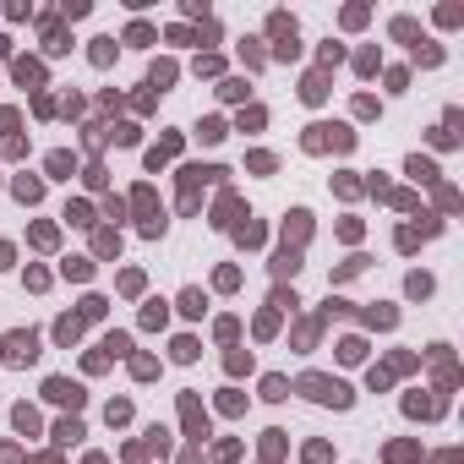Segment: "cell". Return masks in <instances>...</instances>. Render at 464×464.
Returning a JSON list of instances; mask_svg holds the SVG:
<instances>
[{"label":"cell","instance_id":"cell-46","mask_svg":"<svg viewBox=\"0 0 464 464\" xmlns=\"http://www.w3.org/2000/svg\"><path fill=\"white\" fill-rule=\"evenodd\" d=\"M66 273H72V279H87V273H93V262H87V257H72V262H66Z\"/></svg>","mask_w":464,"mask_h":464},{"label":"cell","instance_id":"cell-20","mask_svg":"<svg viewBox=\"0 0 464 464\" xmlns=\"http://www.w3.org/2000/svg\"><path fill=\"white\" fill-rule=\"evenodd\" d=\"M317 61H322L317 72H328V66H339V61H344V44H333V39H322V50H317Z\"/></svg>","mask_w":464,"mask_h":464},{"label":"cell","instance_id":"cell-52","mask_svg":"<svg viewBox=\"0 0 464 464\" xmlns=\"http://www.w3.org/2000/svg\"><path fill=\"white\" fill-rule=\"evenodd\" d=\"M432 464H459V448H448V454H437Z\"/></svg>","mask_w":464,"mask_h":464},{"label":"cell","instance_id":"cell-3","mask_svg":"<svg viewBox=\"0 0 464 464\" xmlns=\"http://www.w3.org/2000/svg\"><path fill=\"white\" fill-rule=\"evenodd\" d=\"M33 355H39V333H33V328H28V333H11V339H6V361L28 366Z\"/></svg>","mask_w":464,"mask_h":464},{"label":"cell","instance_id":"cell-32","mask_svg":"<svg viewBox=\"0 0 464 464\" xmlns=\"http://www.w3.org/2000/svg\"><path fill=\"white\" fill-rule=\"evenodd\" d=\"M197 137H202V143H219V137H224V120H213V115H208V120L197 126Z\"/></svg>","mask_w":464,"mask_h":464},{"label":"cell","instance_id":"cell-14","mask_svg":"<svg viewBox=\"0 0 464 464\" xmlns=\"http://www.w3.org/2000/svg\"><path fill=\"white\" fill-rule=\"evenodd\" d=\"M175 77H180V72H175V61H154V72H148V87H158V93H164Z\"/></svg>","mask_w":464,"mask_h":464},{"label":"cell","instance_id":"cell-31","mask_svg":"<svg viewBox=\"0 0 464 464\" xmlns=\"http://www.w3.org/2000/svg\"><path fill=\"white\" fill-rule=\"evenodd\" d=\"M268 115H262V104H251V109H240V131H257Z\"/></svg>","mask_w":464,"mask_h":464},{"label":"cell","instance_id":"cell-2","mask_svg":"<svg viewBox=\"0 0 464 464\" xmlns=\"http://www.w3.org/2000/svg\"><path fill=\"white\" fill-rule=\"evenodd\" d=\"M301 393L317 399V404H333V410H350L355 404V393L339 383V377H301Z\"/></svg>","mask_w":464,"mask_h":464},{"label":"cell","instance_id":"cell-4","mask_svg":"<svg viewBox=\"0 0 464 464\" xmlns=\"http://www.w3.org/2000/svg\"><path fill=\"white\" fill-rule=\"evenodd\" d=\"M11 77H17V87H44V61L22 55V61H11Z\"/></svg>","mask_w":464,"mask_h":464},{"label":"cell","instance_id":"cell-43","mask_svg":"<svg viewBox=\"0 0 464 464\" xmlns=\"http://www.w3.org/2000/svg\"><path fill=\"white\" fill-rule=\"evenodd\" d=\"M104 350H109V355H126V350H131V339H126V333H109V339H104Z\"/></svg>","mask_w":464,"mask_h":464},{"label":"cell","instance_id":"cell-27","mask_svg":"<svg viewBox=\"0 0 464 464\" xmlns=\"http://www.w3.org/2000/svg\"><path fill=\"white\" fill-rule=\"evenodd\" d=\"M87 17V0H61V22H82Z\"/></svg>","mask_w":464,"mask_h":464},{"label":"cell","instance_id":"cell-49","mask_svg":"<svg viewBox=\"0 0 464 464\" xmlns=\"http://www.w3.org/2000/svg\"><path fill=\"white\" fill-rule=\"evenodd\" d=\"M421 246V230H399V251H415Z\"/></svg>","mask_w":464,"mask_h":464},{"label":"cell","instance_id":"cell-38","mask_svg":"<svg viewBox=\"0 0 464 464\" xmlns=\"http://www.w3.org/2000/svg\"><path fill=\"white\" fill-rule=\"evenodd\" d=\"M361 355H366L361 339H344V344H339V361H361Z\"/></svg>","mask_w":464,"mask_h":464},{"label":"cell","instance_id":"cell-40","mask_svg":"<svg viewBox=\"0 0 464 464\" xmlns=\"http://www.w3.org/2000/svg\"><path fill=\"white\" fill-rule=\"evenodd\" d=\"M246 164H251L257 175H273V164H279V158H273V154H251V158H246Z\"/></svg>","mask_w":464,"mask_h":464},{"label":"cell","instance_id":"cell-26","mask_svg":"<svg viewBox=\"0 0 464 464\" xmlns=\"http://www.w3.org/2000/svg\"><path fill=\"white\" fill-rule=\"evenodd\" d=\"M93 246H98V257H115V251H120V235H115V230H98Z\"/></svg>","mask_w":464,"mask_h":464},{"label":"cell","instance_id":"cell-9","mask_svg":"<svg viewBox=\"0 0 464 464\" xmlns=\"http://www.w3.org/2000/svg\"><path fill=\"white\" fill-rule=\"evenodd\" d=\"M355 72H361V77H377V72H383V50H377V44L355 50Z\"/></svg>","mask_w":464,"mask_h":464},{"label":"cell","instance_id":"cell-11","mask_svg":"<svg viewBox=\"0 0 464 464\" xmlns=\"http://www.w3.org/2000/svg\"><path fill=\"white\" fill-rule=\"evenodd\" d=\"M388 33H393L399 44H415V39H421V28H415V17H393V22H388Z\"/></svg>","mask_w":464,"mask_h":464},{"label":"cell","instance_id":"cell-42","mask_svg":"<svg viewBox=\"0 0 464 464\" xmlns=\"http://www.w3.org/2000/svg\"><path fill=\"white\" fill-rule=\"evenodd\" d=\"M273 268H279V273H295V268H301V262H295V251H290V246H284V251H279V257H273Z\"/></svg>","mask_w":464,"mask_h":464},{"label":"cell","instance_id":"cell-1","mask_svg":"<svg viewBox=\"0 0 464 464\" xmlns=\"http://www.w3.org/2000/svg\"><path fill=\"white\" fill-rule=\"evenodd\" d=\"M301 148H306V154H322V148H339V154H350V148H355V131H350V126H328V120H317V126H306Z\"/></svg>","mask_w":464,"mask_h":464},{"label":"cell","instance_id":"cell-55","mask_svg":"<svg viewBox=\"0 0 464 464\" xmlns=\"http://www.w3.org/2000/svg\"><path fill=\"white\" fill-rule=\"evenodd\" d=\"M33 464H61V459H55V454H44V459H33Z\"/></svg>","mask_w":464,"mask_h":464},{"label":"cell","instance_id":"cell-16","mask_svg":"<svg viewBox=\"0 0 464 464\" xmlns=\"http://www.w3.org/2000/svg\"><path fill=\"white\" fill-rule=\"evenodd\" d=\"M87 61H93V66H109V61H115V39H109V33H104V39H93Z\"/></svg>","mask_w":464,"mask_h":464},{"label":"cell","instance_id":"cell-35","mask_svg":"<svg viewBox=\"0 0 464 464\" xmlns=\"http://www.w3.org/2000/svg\"><path fill=\"white\" fill-rule=\"evenodd\" d=\"M180 311H186V317H202V290H186V295H180Z\"/></svg>","mask_w":464,"mask_h":464},{"label":"cell","instance_id":"cell-8","mask_svg":"<svg viewBox=\"0 0 464 464\" xmlns=\"http://www.w3.org/2000/svg\"><path fill=\"white\" fill-rule=\"evenodd\" d=\"M301 98H306V104H322V98H328V72H306V77H301Z\"/></svg>","mask_w":464,"mask_h":464},{"label":"cell","instance_id":"cell-13","mask_svg":"<svg viewBox=\"0 0 464 464\" xmlns=\"http://www.w3.org/2000/svg\"><path fill=\"white\" fill-rule=\"evenodd\" d=\"M404 169H410V175H415V180H421V186H437V164H432V158H410V164H404Z\"/></svg>","mask_w":464,"mask_h":464},{"label":"cell","instance_id":"cell-15","mask_svg":"<svg viewBox=\"0 0 464 464\" xmlns=\"http://www.w3.org/2000/svg\"><path fill=\"white\" fill-rule=\"evenodd\" d=\"M120 44H137V50H148V44H158V33H154V28H148V22H131Z\"/></svg>","mask_w":464,"mask_h":464},{"label":"cell","instance_id":"cell-28","mask_svg":"<svg viewBox=\"0 0 464 464\" xmlns=\"http://www.w3.org/2000/svg\"><path fill=\"white\" fill-rule=\"evenodd\" d=\"M262 399H290V383L284 377H262Z\"/></svg>","mask_w":464,"mask_h":464},{"label":"cell","instance_id":"cell-25","mask_svg":"<svg viewBox=\"0 0 464 464\" xmlns=\"http://www.w3.org/2000/svg\"><path fill=\"white\" fill-rule=\"evenodd\" d=\"M77 333H82V322H77V317H61V322H55V339H61V344H72Z\"/></svg>","mask_w":464,"mask_h":464},{"label":"cell","instance_id":"cell-6","mask_svg":"<svg viewBox=\"0 0 464 464\" xmlns=\"http://www.w3.org/2000/svg\"><path fill=\"white\" fill-rule=\"evenodd\" d=\"M268 39H273V44H290V39H301L295 17H290V11H273V17H268Z\"/></svg>","mask_w":464,"mask_h":464},{"label":"cell","instance_id":"cell-7","mask_svg":"<svg viewBox=\"0 0 464 464\" xmlns=\"http://www.w3.org/2000/svg\"><path fill=\"white\" fill-rule=\"evenodd\" d=\"M410 61L432 72V66H443V44H437V39H415V44H410Z\"/></svg>","mask_w":464,"mask_h":464},{"label":"cell","instance_id":"cell-53","mask_svg":"<svg viewBox=\"0 0 464 464\" xmlns=\"http://www.w3.org/2000/svg\"><path fill=\"white\" fill-rule=\"evenodd\" d=\"M0 268H11V246H0Z\"/></svg>","mask_w":464,"mask_h":464},{"label":"cell","instance_id":"cell-23","mask_svg":"<svg viewBox=\"0 0 464 464\" xmlns=\"http://www.w3.org/2000/svg\"><path fill=\"white\" fill-rule=\"evenodd\" d=\"M459 22H464V6H454V0L437 6V28H459Z\"/></svg>","mask_w":464,"mask_h":464},{"label":"cell","instance_id":"cell-18","mask_svg":"<svg viewBox=\"0 0 464 464\" xmlns=\"http://www.w3.org/2000/svg\"><path fill=\"white\" fill-rule=\"evenodd\" d=\"M339 22H344L350 33H355V28H366V22H372V6H344V17H339Z\"/></svg>","mask_w":464,"mask_h":464},{"label":"cell","instance_id":"cell-37","mask_svg":"<svg viewBox=\"0 0 464 464\" xmlns=\"http://www.w3.org/2000/svg\"><path fill=\"white\" fill-rule=\"evenodd\" d=\"M164 39H169V44H197V33H191V28H186V22H175V28H169V33H164Z\"/></svg>","mask_w":464,"mask_h":464},{"label":"cell","instance_id":"cell-29","mask_svg":"<svg viewBox=\"0 0 464 464\" xmlns=\"http://www.w3.org/2000/svg\"><path fill=\"white\" fill-rule=\"evenodd\" d=\"M219 72H224L219 55H197V77H219Z\"/></svg>","mask_w":464,"mask_h":464},{"label":"cell","instance_id":"cell-45","mask_svg":"<svg viewBox=\"0 0 464 464\" xmlns=\"http://www.w3.org/2000/svg\"><path fill=\"white\" fill-rule=\"evenodd\" d=\"M55 437H61V443H77L82 426H77V421H61V426H55Z\"/></svg>","mask_w":464,"mask_h":464},{"label":"cell","instance_id":"cell-51","mask_svg":"<svg viewBox=\"0 0 464 464\" xmlns=\"http://www.w3.org/2000/svg\"><path fill=\"white\" fill-rule=\"evenodd\" d=\"M0 131H17V109H0Z\"/></svg>","mask_w":464,"mask_h":464},{"label":"cell","instance_id":"cell-41","mask_svg":"<svg viewBox=\"0 0 464 464\" xmlns=\"http://www.w3.org/2000/svg\"><path fill=\"white\" fill-rule=\"evenodd\" d=\"M66 219H72V224H93V208H87V202H72Z\"/></svg>","mask_w":464,"mask_h":464},{"label":"cell","instance_id":"cell-24","mask_svg":"<svg viewBox=\"0 0 464 464\" xmlns=\"http://www.w3.org/2000/svg\"><path fill=\"white\" fill-rule=\"evenodd\" d=\"M366 322H372V328H393L399 311H393V306H372V311H366Z\"/></svg>","mask_w":464,"mask_h":464},{"label":"cell","instance_id":"cell-17","mask_svg":"<svg viewBox=\"0 0 464 464\" xmlns=\"http://www.w3.org/2000/svg\"><path fill=\"white\" fill-rule=\"evenodd\" d=\"M72 169H77V158L66 154V148H61V154H50V175H55V180H72Z\"/></svg>","mask_w":464,"mask_h":464},{"label":"cell","instance_id":"cell-30","mask_svg":"<svg viewBox=\"0 0 464 464\" xmlns=\"http://www.w3.org/2000/svg\"><path fill=\"white\" fill-rule=\"evenodd\" d=\"M377 109H383V104H377V98H372V93H355V115H361V120H372V115H377Z\"/></svg>","mask_w":464,"mask_h":464},{"label":"cell","instance_id":"cell-50","mask_svg":"<svg viewBox=\"0 0 464 464\" xmlns=\"http://www.w3.org/2000/svg\"><path fill=\"white\" fill-rule=\"evenodd\" d=\"M143 322H148V328H158V322H164V301H154V306L143 311Z\"/></svg>","mask_w":464,"mask_h":464},{"label":"cell","instance_id":"cell-5","mask_svg":"<svg viewBox=\"0 0 464 464\" xmlns=\"http://www.w3.org/2000/svg\"><path fill=\"white\" fill-rule=\"evenodd\" d=\"M44 399H55V404H72V410H77V404H82V388L72 383V377H50V383H44Z\"/></svg>","mask_w":464,"mask_h":464},{"label":"cell","instance_id":"cell-22","mask_svg":"<svg viewBox=\"0 0 464 464\" xmlns=\"http://www.w3.org/2000/svg\"><path fill=\"white\" fill-rule=\"evenodd\" d=\"M415 459H421L415 443H393V448H388V464H415Z\"/></svg>","mask_w":464,"mask_h":464},{"label":"cell","instance_id":"cell-47","mask_svg":"<svg viewBox=\"0 0 464 464\" xmlns=\"http://www.w3.org/2000/svg\"><path fill=\"white\" fill-rule=\"evenodd\" d=\"M180 11H186V17H202V22H208V17H213V11H208V0H186V6H180Z\"/></svg>","mask_w":464,"mask_h":464},{"label":"cell","instance_id":"cell-12","mask_svg":"<svg viewBox=\"0 0 464 464\" xmlns=\"http://www.w3.org/2000/svg\"><path fill=\"white\" fill-rule=\"evenodd\" d=\"M11 191H17L22 202H39V197H44V180H33V175H17V180H11Z\"/></svg>","mask_w":464,"mask_h":464},{"label":"cell","instance_id":"cell-34","mask_svg":"<svg viewBox=\"0 0 464 464\" xmlns=\"http://www.w3.org/2000/svg\"><path fill=\"white\" fill-rule=\"evenodd\" d=\"M410 87V72L404 66H388V93H404Z\"/></svg>","mask_w":464,"mask_h":464},{"label":"cell","instance_id":"cell-33","mask_svg":"<svg viewBox=\"0 0 464 464\" xmlns=\"http://www.w3.org/2000/svg\"><path fill=\"white\" fill-rule=\"evenodd\" d=\"M404 290H410L415 301H426V295H432V279H426V273H410V284H404Z\"/></svg>","mask_w":464,"mask_h":464},{"label":"cell","instance_id":"cell-39","mask_svg":"<svg viewBox=\"0 0 464 464\" xmlns=\"http://www.w3.org/2000/svg\"><path fill=\"white\" fill-rule=\"evenodd\" d=\"M17 432H39V415L28 404H17Z\"/></svg>","mask_w":464,"mask_h":464},{"label":"cell","instance_id":"cell-10","mask_svg":"<svg viewBox=\"0 0 464 464\" xmlns=\"http://www.w3.org/2000/svg\"><path fill=\"white\" fill-rule=\"evenodd\" d=\"M404 410H410V415H426V421H437V415H443V399H426V393H410V399H404Z\"/></svg>","mask_w":464,"mask_h":464},{"label":"cell","instance_id":"cell-36","mask_svg":"<svg viewBox=\"0 0 464 464\" xmlns=\"http://www.w3.org/2000/svg\"><path fill=\"white\" fill-rule=\"evenodd\" d=\"M219 98H230V104H240V98H246V82H240V77H230L224 87H219Z\"/></svg>","mask_w":464,"mask_h":464},{"label":"cell","instance_id":"cell-54","mask_svg":"<svg viewBox=\"0 0 464 464\" xmlns=\"http://www.w3.org/2000/svg\"><path fill=\"white\" fill-rule=\"evenodd\" d=\"M6 55H11V39H6V33H0V61H6Z\"/></svg>","mask_w":464,"mask_h":464},{"label":"cell","instance_id":"cell-21","mask_svg":"<svg viewBox=\"0 0 464 464\" xmlns=\"http://www.w3.org/2000/svg\"><path fill=\"white\" fill-rule=\"evenodd\" d=\"M175 148H180V137H164V143H158L154 154H148V169H158V164H169V158H175Z\"/></svg>","mask_w":464,"mask_h":464},{"label":"cell","instance_id":"cell-48","mask_svg":"<svg viewBox=\"0 0 464 464\" xmlns=\"http://www.w3.org/2000/svg\"><path fill=\"white\" fill-rule=\"evenodd\" d=\"M333 186H339V197H355V191H361V180H355V175H339Z\"/></svg>","mask_w":464,"mask_h":464},{"label":"cell","instance_id":"cell-44","mask_svg":"<svg viewBox=\"0 0 464 464\" xmlns=\"http://www.w3.org/2000/svg\"><path fill=\"white\" fill-rule=\"evenodd\" d=\"M175 361H197V339H175Z\"/></svg>","mask_w":464,"mask_h":464},{"label":"cell","instance_id":"cell-19","mask_svg":"<svg viewBox=\"0 0 464 464\" xmlns=\"http://www.w3.org/2000/svg\"><path fill=\"white\" fill-rule=\"evenodd\" d=\"M240 61H246L251 72H262V61H268V55H262V39H246V44H240Z\"/></svg>","mask_w":464,"mask_h":464}]
</instances>
